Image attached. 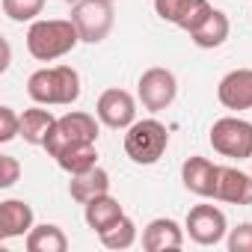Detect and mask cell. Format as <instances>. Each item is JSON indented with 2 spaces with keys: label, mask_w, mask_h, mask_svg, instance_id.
<instances>
[{
  "label": "cell",
  "mask_w": 252,
  "mask_h": 252,
  "mask_svg": "<svg viewBox=\"0 0 252 252\" xmlns=\"http://www.w3.org/2000/svg\"><path fill=\"white\" fill-rule=\"evenodd\" d=\"M77 42L80 33L71 18H36L27 30V51L39 63H54L71 54Z\"/></svg>",
  "instance_id": "obj_1"
},
{
  "label": "cell",
  "mask_w": 252,
  "mask_h": 252,
  "mask_svg": "<svg viewBox=\"0 0 252 252\" xmlns=\"http://www.w3.org/2000/svg\"><path fill=\"white\" fill-rule=\"evenodd\" d=\"M27 95L36 104H45V107L74 104L80 98V74L71 65L39 68L27 77Z\"/></svg>",
  "instance_id": "obj_2"
},
{
  "label": "cell",
  "mask_w": 252,
  "mask_h": 252,
  "mask_svg": "<svg viewBox=\"0 0 252 252\" xmlns=\"http://www.w3.org/2000/svg\"><path fill=\"white\" fill-rule=\"evenodd\" d=\"M169 149V131L158 119H140L125 134V155L140 166L158 163Z\"/></svg>",
  "instance_id": "obj_3"
},
{
  "label": "cell",
  "mask_w": 252,
  "mask_h": 252,
  "mask_svg": "<svg viewBox=\"0 0 252 252\" xmlns=\"http://www.w3.org/2000/svg\"><path fill=\"white\" fill-rule=\"evenodd\" d=\"M98 122H101V119H95L92 113L71 110V113H65V116H60V119H57L54 131L48 134V140H45V146H42V149L54 158V155H60L65 146L95 143V140H98Z\"/></svg>",
  "instance_id": "obj_4"
},
{
  "label": "cell",
  "mask_w": 252,
  "mask_h": 252,
  "mask_svg": "<svg viewBox=\"0 0 252 252\" xmlns=\"http://www.w3.org/2000/svg\"><path fill=\"white\" fill-rule=\"evenodd\" d=\"M208 140L217 155L231 158V160H246L252 158V122L240 116H222L211 125Z\"/></svg>",
  "instance_id": "obj_5"
},
{
  "label": "cell",
  "mask_w": 252,
  "mask_h": 252,
  "mask_svg": "<svg viewBox=\"0 0 252 252\" xmlns=\"http://www.w3.org/2000/svg\"><path fill=\"white\" fill-rule=\"evenodd\" d=\"M71 21L77 24L80 42L98 45V42H104L110 36L113 21H116V12H113L110 0H74Z\"/></svg>",
  "instance_id": "obj_6"
},
{
  "label": "cell",
  "mask_w": 252,
  "mask_h": 252,
  "mask_svg": "<svg viewBox=\"0 0 252 252\" xmlns=\"http://www.w3.org/2000/svg\"><path fill=\"white\" fill-rule=\"evenodd\" d=\"M137 95H140V101H143V107L149 113H160V110H166L175 101V95H178V77L169 68H163V65L146 68L140 74Z\"/></svg>",
  "instance_id": "obj_7"
},
{
  "label": "cell",
  "mask_w": 252,
  "mask_h": 252,
  "mask_svg": "<svg viewBox=\"0 0 252 252\" xmlns=\"http://www.w3.org/2000/svg\"><path fill=\"white\" fill-rule=\"evenodd\" d=\"M95 116L113 131H128L137 122V101L128 89H104L95 104Z\"/></svg>",
  "instance_id": "obj_8"
},
{
  "label": "cell",
  "mask_w": 252,
  "mask_h": 252,
  "mask_svg": "<svg viewBox=\"0 0 252 252\" xmlns=\"http://www.w3.org/2000/svg\"><path fill=\"white\" fill-rule=\"evenodd\" d=\"M184 228H187V234H190L193 243H199V246H217L225 237L228 222H225V214L217 205H196V208H190Z\"/></svg>",
  "instance_id": "obj_9"
},
{
  "label": "cell",
  "mask_w": 252,
  "mask_h": 252,
  "mask_svg": "<svg viewBox=\"0 0 252 252\" xmlns=\"http://www.w3.org/2000/svg\"><path fill=\"white\" fill-rule=\"evenodd\" d=\"M155 12L163 21L181 27L184 33H193L205 24V18L214 12V6L208 0H155Z\"/></svg>",
  "instance_id": "obj_10"
},
{
  "label": "cell",
  "mask_w": 252,
  "mask_h": 252,
  "mask_svg": "<svg viewBox=\"0 0 252 252\" xmlns=\"http://www.w3.org/2000/svg\"><path fill=\"white\" fill-rule=\"evenodd\" d=\"M217 98L225 110H252V68H234L228 71L220 86H217Z\"/></svg>",
  "instance_id": "obj_11"
},
{
  "label": "cell",
  "mask_w": 252,
  "mask_h": 252,
  "mask_svg": "<svg viewBox=\"0 0 252 252\" xmlns=\"http://www.w3.org/2000/svg\"><path fill=\"white\" fill-rule=\"evenodd\" d=\"M217 172L220 166L202 155H193L184 160L181 166V181L184 187L193 193V196H202V199H214V190H217Z\"/></svg>",
  "instance_id": "obj_12"
},
{
  "label": "cell",
  "mask_w": 252,
  "mask_h": 252,
  "mask_svg": "<svg viewBox=\"0 0 252 252\" xmlns=\"http://www.w3.org/2000/svg\"><path fill=\"white\" fill-rule=\"evenodd\" d=\"M214 199L228 202V205H252V175H246L234 166H220Z\"/></svg>",
  "instance_id": "obj_13"
},
{
  "label": "cell",
  "mask_w": 252,
  "mask_h": 252,
  "mask_svg": "<svg viewBox=\"0 0 252 252\" xmlns=\"http://www.w3.org/2000/svg\"><path fill=\"white\" fill-rule=\"evenodd\" d=\"M184 231L175 220L158 217L143 228V249L146 252H166V249H181L184 246Z\"/></svg>",
  "instance_id": "obj_14"
},
{
  "label": "cell",
  "mask_w": 252,
  "mask_h": 252,
  "mask_svg": "<svg viewBox=\"0 0 252 252\" xmlns=\"http://www.w3.org/2000/svg\"><path fill=\"white\" fill-rule=\"evenodd\" d=\"M33 228V208L24 199H3L0 202V240L27 237Z\"/></svg>",
  "instance_id": "obj_15"
},
{
  "label": "cell",
  "mask_w": 252,
  "mask_h": 252,
  "mask_svg": "<svg viewBox=\"0 0 252 252\" xmlns=\"http://www.w3.org/2000/svg\"><path fill=\"white\" fill-rule=\"evenodd\" d=\"M68 193H71V199L80 202V205L92 202L95 196L110 193V175H107V169L92 166V169H86V172H80V175H71V181H68Z\"/></svg>",
  "instance_id": "obj_16"
},
{
  "label": "cell",
  "mask_w": 252,
  "mask_h": 252,
  "mask_svg": "<svg viewBox=\"0 0 252 252\" xmlns=\"http://www.w3.org/2000/svg\"><path fill=\"white\" fill-rule=\"evenodd\" d=\"M125 217V208L119 205V199H113L110 193H104V196H95L92 202H86L83 205V220H86V225L95 231V234H101L104 228H110L116 220H122Z\"/></svg>",
  "instance_id": "obj_17"
},
{
  "label": "cell",
  "mask_w": 252,
  "mask_h": 252,
  "mask_svg": "<svg viewBox=\"0 0 252 252\" xmlns=\"http://www.w3.org/2000/svg\"><path fill=\"white\" fill-rule=\"evenodd\" d=\"M54 125H57V116L51 110H45V104L30 107L21 113V137L30 146H45L48 134L54 131Z\"/></svg>",
  "instance_id": "obj_18"
},
{
  "label": "cell",
  "mask_w": 252,
  "mask_h": 252,
  "mask_svg": "<svg viewBox=\"0 0 252 252\" xmlns=\"http://www.w3.org/2000/svg\"><path fill=\"white\" fill-rule=\"evenodd\" d=\"M228 33H231V21H228V15H225L222 9H214V12L205 18V24H202L199 30L190 33V39H193L196 48L211 51V48H220V45L228 39Z\"/></svg>",
  "instance_id": "obj_19"
},
{
  "label": "cell",
  "mask_w": 252,
  "mask_h": 252,
  "mask_svg": "<svg viewBox=\"0 0 252 252\" xmlns=\"http://www.w3.org/2000/svg\"><path fill=\"white\" fill-rule=\"evenodd\" d=\"M57 166L68 175H80L92 166H98V149L95 143H77V146H65L60 155H54Z\"/></svg>",
  "instance_id": "obj_20"
},
{
  "label": "cell",
  "mask_w": 252,
  "mask_h": 252,
  "mask_svg": "<svg viewBox=\"0 0 252 252\" xmlns=\"http://www.w3.org/2000/svg\"><path fill=\"white\" fill-rule=\"evenodd\" d=\"M24 246H27V252H65L68 237H65V231L60 225L42 222V225L30 228V234L24 237Z\"/></svg>",
  "instance_id": "obj_21"
},
{
  "label": "cell",
  "mask_w": 252,
  "mask_h": 252,
  "mask_svg": "<svg viewBox=\"0 0 252 252\" xmlns=\"http://www.w3.org/2000/svg\"><path fill=\"white\" fill-rule=\"evenodd\" d=\"M101 243L107 246V249H116V252H122V249H131L134 243H137V222L125 214L122 220H116L110 228H104L101 234Z\"/></svg>",
  "instance_id": "obj_22"
},
{
  "label": "cell",
  "mask_w": 252,
  "mask_h": 252,
  "mask_svg": "<svg viewBox=\"0 0 252 252\" xmlns=\"http://www.w3.org/2000/svg\"><path fill=\"white\" fill-rule=\"evenodd\" d=\"M45 9V0H3V15L9 21H36Z\"/></svg>",
  "instance_id": "obj_23"
},
{
  "label": "cell",
  "mask_w": 252,
  "mask_h": 252,
  "mask_svg": "<svg viewBox=\"0 0 252 252\" xmlns=\"http://www.w3.org/2000/svg\"><path fill=\"white\" fill-rule=\"evenodd\" d=\"M15 137H21V113L3 104L0 107V143H12Z\"/></svg>",
  "instance_id": "obj_24"
},
{
  "label": "cell",
  "mask_w": 252,
  "mask_h": 252,
  "mask_svg": "<svg viewBox=\"0 0 252 252\" xmlns=\"http://www.w3.org/2000/svg\"><path fill=\"white\" fill-rule=\"evenodd\" d=\"M225 246L228 252H252V222H240L237 228H231Z\"/></svg>",
  "instance_id": "obj_25"
},
{
  "label": "cell",
  "mask_w": 252,
  "mask_h": 252,
  "mask_svg": "<svg viewBox=\"0 0 252 252\" xmlns=\"http://www.w3.org/2000/svg\"><path fill=\"white\" fill-rule=\"evenodd\" d=\"M18 178H21V163L12 155H0V187L9 190Z\"/></svg>",
  "instance_id": "obj_26"
}]
</instances>
